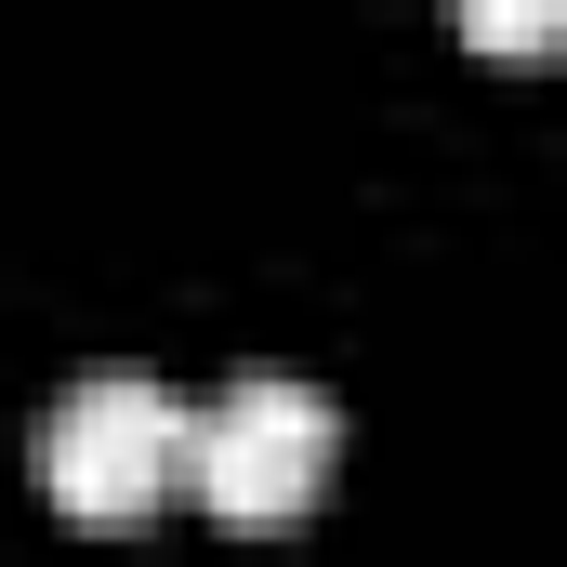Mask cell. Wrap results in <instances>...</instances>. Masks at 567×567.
Segmentation results:
<instances>
[{"label":"cell","mask_w":567,"mask_h":567,"mask_svg":"<svg viewBox=\"0 0 567 567\" xmlns=\"http://www.w3.org/2000/svg\"><path fill=\"white\" fill-rule=\"evenodd\" d=\"M330 383H303V370H238L212 410H185V488L212 502V515H238V528H265L290 502H317V475H330Z\"/></svg>","instance_id":"cell-1"},{"label":"cell","mask_w":567,"mask_h":567,"mask_svg":"<svg viewBox=\"0 0 567 567\" xmlns=\"http://www.w3.org/2000/svg\"><path fill=\"white\" fill-rule=\"evenodd\" d=\"M185 475V396L158 370H80L40 410V488L66 515H145Z\"/></svg>","instance_id":"cell-2"},{"label":"cell","mask_w":567,"mask_h":567,"mask_svg":"<svg viewBox=\"0 0 567 567\" xmlns=\"http://www.w3.org/2000/svg\"><path fill=\"white\" fill-rule=\"evenodd\" d=\"M462 40H555L542 0H462Z\"/></svg>","instance_id":"cell-3"}]
</instances>
